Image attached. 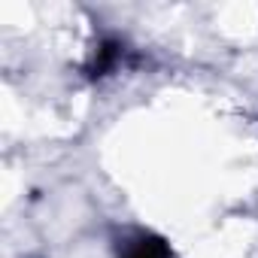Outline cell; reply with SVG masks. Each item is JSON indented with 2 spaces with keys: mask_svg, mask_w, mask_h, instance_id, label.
Masks as SVG:
<instances>
[{
  "mask_svg": "<svg viewBox=\"0 0 258 258\" xmlns=\"http://www.w3.org/2000/svg\"><path fill=\"white\" fill-rule=\"evenodd\" d=\"M118 58H121V43H115V40H103V43L97 46V52H94L91 64H88V76H91V79L106 76V73L115 67V61H118Z\"/></svg>",
  "mask_w": 258,
  "mask_h": 258,
  "instance_id": "6da1fadb",
  "label": "cell"
},
{
  "mask_svg": "<svg viewBox=\"0 0 258 258\" xmlns=\"http://www.w3.org/2000/svg\"><path fill=\"white\" fill-rule=\"evenodd\" d=\"M124 258H170V249L161 237H140L124 252Z\"/></svg>",
  "mask_w": 258,
  "mask_h": 258,
  "instance_id": "7a4b0ae2",
  "label": "cell"
}]
</instances>
